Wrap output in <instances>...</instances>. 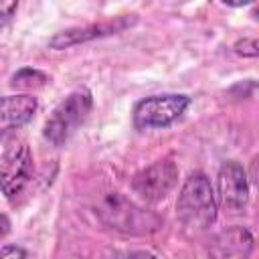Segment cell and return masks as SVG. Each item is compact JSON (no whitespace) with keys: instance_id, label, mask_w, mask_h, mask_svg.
Instances as JSON below:
<instances>
[{"instance_id":"obj_1","label":"cell","mask_w":259,"mask_h":259,"mask_svg":"<svg viewBox=\"0 0 259 259\" xmlns=\"http://www.w3.org/2000/svg\"><path fill=\"white\" fill-rule=\"evenodd\" d=\"M176 214L180 223L200 231L208 229L217 221L219 198L210 184V178L204 172H190L182 182L176 200Z\"/></svg>"},{"instance_id":"obj_2","label":"cell","mask_w":259,"mask_h":259,"mask_svg":"<svg viewBox=\"0 0 259 259\" xmlns=\"http://www.w3.org/2000/svg\"><path fill=\"white\" fill-rule=\"evenodd\" d=\"M97 214L103 225L123 235H150L162 227V219L154 210L136 204L119 192L107 194L97 206Z\"/></svg>"},{"instance_id":"obj_3","label":"cell","mask_w":259,"mask_h":259,"mask_svg":"<svg viewBox=\"0 0 259 259\" xmlns=\"http://www.w3.org/2000/svg\"><path fill=\"white\" fill-rule=\"evenodd\" d=\"M93 109V95L87 87L71 91L65 99L57 103V107L51 111V115L45 121L42 136L53 146H63L69 142V138L85 123Z\"/></svg>"},{"instance_id":"obj_4","label":"cell","mask_w":259,"mask_h":259,"mask_svg":"<svg viewBox=\"0 0 259 259\" xmlns=\"http://www.w3.org/2000/svg\"><path fill=\"white\" fill-rule=\"evenodd\" d=\"M192 99L184 93H162L140 99L132 111V123L136 130H164L178 121Z\"/></svg>"},{"instance_id":"obj_5","label":"cell","mask_w":259,"mask_h":259,"mask_svg":"<svg viewBox=\"0 0 259 259\" xmlns=\"http://www.w3.org/2000/svg\"><path fill=\"white\" fill-rule=\"evenodd\" d=\"M34 178V160L26 142L12 144L0 160V190L10 204H16Z\"/></svg>"},{"instance_id":"obj_6","label":"cell","mask_w":259,"mask_h":259,"mask_svg":"<svg viewBox=\"0 0 259 259\" xmlns=\"http://www.w3.org/2000/svg\"><path fill=\"white\" fill-rule=\"evenodd\" d=\"M178 184V166L172 158H162L142 168L132 178L134 194L146 204H158Z\"/></svg>"},{"instance_id":"obj_7","label":"cell","mask_w":259,"mask_h":259,"mask_svg":"<svg viewBox=\"0 0 259 259\" xmlns=\"http://www.w3.org/2000/svg\"><path fill=\"white\" fill-rule=\"evenodd\" d=\"M138 22L136 14H123L117 16L113 20H103V22H93V24H85V26H73V28H65L61 32H57L55 36L49 38V47L55 51H63V49H71L75 45H83L95 38H105V36H113L123 32L125 28H132Z\"/></svg>"},{"instance_id":"obj_8","label":"cell","mask_w":259,"mask_h":259,"mask_svg":"<svg viewBox=\"0 0 259 259\" xmlns=\"http://www.w3.org/2000/svg\"><path fill=\"white\" fill-rule=\"evenodd\" d=\"M219 184V200L225 208L237 212L241 210L249 200V176L241 162L227 160L219 168L217 176Z\"/></svg>"},{"instance_id":"obj_9","label":"cell","mask_w":259,"mask_h":259,"mask_svg":"<svg viewBox=\"0 0 259 259\" xmlns=\"http://www.w3.org/2000/svg\"><path fill=\"white\" fill-rule=\"evenodd\" d=\"M38 99L30 93L0 97V144L16 130L24 127L36 113Z\"/></svg>"},{"instance_id":"obj_10","label":"cell","mask_w":259,"mask_h":259,"mask_svg":"<svg viewBox=\"0 0 259 259\" xmlns=\"http://www.w3.org/2000/svg\"><path fill=\"white\" fill-rule=\"evenodd\" d=\"M217 249H212V255L219 257H247L253 251V235L249 229L237 227L219 237V243H214Z\"/></svg>"},{"instance_id":"obj_11","label":"cell","mask_w":259,"mask_h":259,"mask_svg":"<svg viewBox=\"0 0 259 259\" xmlns=\"http://www.w3.org/2000/svg\"><path fill=\"white\" fill-rule=\"evenodd\" d=\"M47 83H49V75L34 67H22L10 77V85L14 89H22V91L38 89V87H45Z\"/></svg>"},{"instance_id":"obj_12","label":"cell","mask_w":259,"mask_h":259,"mask_svg":"<svg viewBox=\"0 0 259 259\" xmlns=\"http://www.w3.org/2000/svg\"><path fill=\"white\" fill-rule=\"evenodd\" d=\"M233 53L239 55V57H249V59H255L259 55V42L255 38H239L235 45H233Z\"/></svg>"},{"instance_id":"obj_13","label":"cell","mask_w":259,"mask_h":259,"mask_svg":"<svg viewBox=\"0 0 259 259\" xmlns=\"http://www.w3.org/2000/svg\"><path fill=\"white\" fill-rule=\"evenodd\" d=\"M20 0H0V32L12 22Z\"/></svg>"},{"instance_id":"obj_14","label":"cell","mask_w":259,"mask_h":259,"mask_svg":"<svg viewBox=\"0 0 259 259\" xmlns=\"http://www.w3.org/2000/svg\"><path fill=\"white\" fill-rule=\"evenodd\" d=\"M26 255H28V251L18 247V245H4L0 249V259H4V257H26Z\"/></svg>"},{"instance_id":"obj_15","label":"cell","mask_w":259,"mask_h":259,"mask_svg":"<svg viewBox=\"0 0 259 259\" xmlns=\"http://www.w3.org/2000/svg\"><path fill=\"white\" fill-rule=\"evenodd\" d=\"M8 233H10V219L6 212L0 210V239H4Z\"/></svg>"},{"instance_id":"obj_16","label":"cell","mask_w":259,"mask_h":259,"mask_svg":"<svg viewBox=\"0 0 259 259\" xmlns=\"http://www.w3.org/2000/svg\"><path fill=\"white\" fill-rule=\"evenodd\" d=\"M225 6H231V8H243V6H249L253 4L255 0H221Z\"/></svg>"}]
</instances>
